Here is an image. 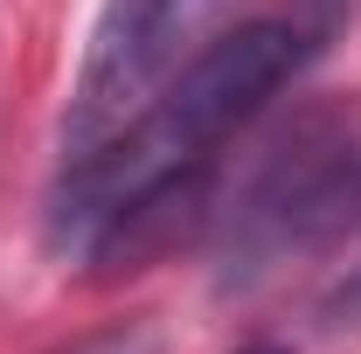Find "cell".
<instances>
[{
  "mask_svg": "<svg viewBox=\"0 0 361 354\" xmlns=\"http://www.w3.org/2000/svg\"><path fill=\"white\" fill-rule=\"evenodd\" d=\"M223 7L229 0H104L84 49V70H77V90H70V111H63V167L118 133L195 56V42L209 35V21Z\"/></svg>",
  "mask_w": 361,
  "mask_h": 354,
  "instance_id": "cell-2",
  "label": "cell"
},
{
  "mask_svg": "<svg viewBox=\"0 0 361 354\" xmlns=\"http://www.w3.org/2000/svg\"><path fill=\"white\" fill-rule=\"evenodd\" d=\"M153 348H160V334L146 319H126V326L84 334V341H70V348H56V354H153Z\"/></svg>",
  "mask_w": 361,
  "mask_h": 354,
  "instance_id": "cell-3",
  "label": "cell"
},
{
  "mask_svg": "<svg viewBox=\"0 0 361 354\" xmlns=\"http://www.w3.org/2000/svg\"><path fill=\"white\" fill-rule=\"evenodd\" d=\"M313 49L319 42L285 14L243 21V28L216 35L209 49H195L104 146H90L84 160L63 167L56 202H49L56 250H84L90 257L133 209L202 181V167L223 153V139L243 133L271 97L299 77V63Z\"/></svg>",
  "mask_w": 361,
  "mask_h": 354,
  "instance_id": "cell-1",
  "label": "cell"
},
{
  "mask_svg": "<svg viewBox=\"0 0 361 354\" xmlns=\"http://www.w3.org/2000/svg\"><path fill=\"white\" fill-rule=\"evenodd\" d=\"M326 319H334V326H361V264L326 292Z\"/></svg>",
  "mask_w": 361,
  "mask_h": 354,
  "instance_id": "cell-4",
  "label": "cell"
},
{
  "mask_svg": "<svg viewBox=\"0 0 361 354\" xmlns=\"http://www.w3.org/2000/svg\"><path fill=\"white\" fill-rule=\"evenodd\" d=\"M243 354H285V348H271V341H257V348H243Z\"/></svg>",
  "mask_w": 361,
  "mask_h": 354,
  "instance_id": "cell-5",
  "label": "cell"
}]
</instances>
